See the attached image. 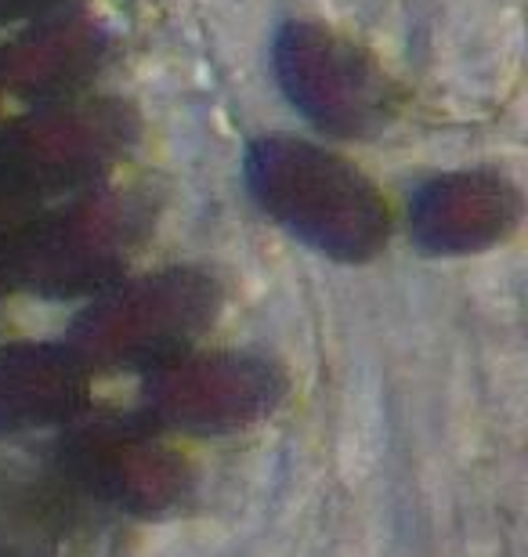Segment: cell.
Instances as JSON below:
<instances>
[{
    "instance_id": "cell-10",
    "label": "cell",
    "mask_w": 528,
    "mask_h": 557,
    "mask_svg": "<svg viewBox=\"0 0 528 557\" xmlns=\"http://www.w3.org/2000/svg\"><path fill=\"white\" fill-rule=\"evenodd\" d=\"M15 59H0V81L19 84L26 95L40 102L70 98V87L84 81V73L98 65V33L76 26L73 18H48L44 26L26 37Z\"/></svg>"
},
{
    "instance_id": "cell-7",
    "label": "cell",
    "mask_w": 528,
    "mask_h": 557,
    "mask_svg": "<svg viewBox=\"0 0 528 557\" xmlns=\"http://www.w3.org/2000/svg\"><path fill=\"white\" fill-rule=\"evenodd\" d=\"M145 225L149 221L138 199L84 193L70 210L37 221L22 283H37L51 294L106 286L123 269Z\"/></svg>"
},
{
    "instance_id": "cell-3",
    "label": "cell",
    "mask_w": 528,
    "mask_h": 557,
    "mask_svg": "<svg viewBox=\"0 0 528 557\" xmlns=\"http://www.w3.org/2000/svg\"><path fill=\"white\" fill-rule=\"evenodd\" d=\"M275 73L290 102L326 135L369 138L398 109L395 84L373 54L316 22H290L279 33Z\"/></svg>"
},
{
    "instance_id": "cell-1",
    "label": "cell",
    "mask_w": 528,
    "mask_h": 557,
    "mask_svg": "<svg viewBox=\"0 0 528 557\" xmlns=\"http://www.w3.org/2000/svg\"><path fill=\"white\" fill-rule=\"evenodd\" d=\"M243 171L257 207L326 258L358 264L384 250L388 203L363 171L330 149L272 135L250 145Z\"/></svg>"
},
{
    "instance_id": "cell-11",
    "label": "cell",
    "mask_w": 528,
    "mask_h": 557,
    "mask_svg": "<svg viewBox=\"0 0 528 557\" xmlns=\"http://www.w3.org/2000/svg\"><path fill=\"white\" fill-rule=\"evenodd\" d=\"M37 196L22 182L15 163L0 141V289L26 278V261L37 232Z\"/></svg>"
},
{
    "instance_id": "cell-8",
    "label": "cell",
    "mask_w": 528,
    "mask_h": 557,
    "mask_svg": "<svg viewBox=\"0 0 528 557\" xmlns=\"http://www.w3.org/2000/svg\"><path fill=\"white\" fill-rule=\"evenodd\" d=\"M518 218V188L489 171L434 177L409 207V228L427 253L486 250L507 236Z\"/></svg>"
},
{
    "instance_id": "cell-9",
    "label": "cell",
    "mask_w": 528,
    "mask_h": 557,
    "mask_svg": "<svg viewBox=\"0 0 528 557\" xmlns=\"http://www.w3.org/2000/svg\"><path fill=\"white\" fill-rule=\"evenodd\" d=\"M91 370L70 344L0 348V431L73 423L87 403Z\"/></svg>"
},
{
    "instance_id": "cell-6",
    "label": "cell",
    "mask_w": 528,
    "mask_h": 557,
    "mask_svg": "<svg viewBox=\"0 0 528 557\" xmlns=\"http://www.w3.org/2000/svg\"><path fill=\"white\" fill-rule=\"evenodd\" d=\"M286 381L275 366L246 355H177L149 370V409L171 428L213 434L268 417L283 403Z\"/></svg>"
},
{
    "instance_id": "cell-5",
    "label": "cell",
    "mask_w": 528,
    "mask_h": 557,
    "mask_svg": "<svg viewBox=\"0 0 528 557\" xmlns=\"http://www.w3.org/2000/svg\"><path fill=\"white\" fill-rule=\"evenodd\" d=\"M134 138V120L120 102L51 98L11 135H0L33 196L84 193L95 185Z\"/></svg>"
},
{
    "instance_id": "cell-2",
    "label": "cell",
    "mask_w": 528,
    "mask_h": 557,
    "mask_svg": "<svg viewBox=\"0 0 528 557\" xmlns=\"http://www.w3.org/2000/svg\"><path fill=\"white\" fill-rule=\"evenodd\" d=\"M218 305V286L199 272L142 275L109 289L76 319L70 348L87 370H156L188 351Z\"/></svg>"
},
{
    "instance_id": "cell-12",
    "label": "cell",
    "mask_w": 528,
    "mask_h": 557,
    "mask_svg": "<svg viewBox=\"0 0 528 557\" xmlns=\"http://www.w3.org/2000/svg\"><path fill=\"white\" fill-rule=\"evenodd\" d=\"M54 4H62V0H0V22L44 15V11H51Z\"/></svg>"
},
{
    "instance_id": "cell-4",
    "label": "cell",
    "mask_w": 528,
    "mask_h": 557,
    "mask_svg": "<svg viewBox=\"0 0 528 557\" xmlns=\"http://www.w3.org/2000/svg\"><path fill=\"white\" fill-rule=\"evenodd\" d=\"M73 423L62 442V474L81 493L142 518L185 504L188 467L145 423L109 417Z\"/></svg>"
}]
</instances>
